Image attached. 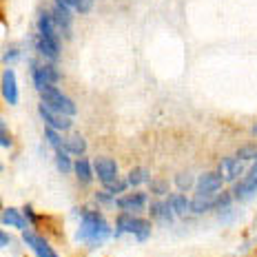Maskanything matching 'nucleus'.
I'll use <instances>...</instances> for the list:
<instances>
[{"mask_svg": "<svg viewBox=\"0 0 257 257\" xmlns=\"http://www.w3.org/2000/svg\"><path fill=\"white\" fill-rule=\"evenodd\" d=\"M80 217L82 219H80V228H78V235H76L80 242H84L89 246H100L111 237L109 224L104 222V217L100 215L98 211H93V208H82V211H80Z\"/></svg>", "mask_w": 257, "mask_h": 257, "instance_id": "1", "label": "nucleus"}, {"mask_svg": "<svg viewBox=\"0 0 257 257\" xmlns=\"http://www.w3.org/2000/svg\"><path fill=\"white\" fill-rule=\"evenodd\" d=\"M124 233H133L138 237V242H144V239H149V235H151V226H149L147 219L131 217L124 211L115 219V235L120 237V235H124Z\"/></svg>", "mask_w": 257, "mask_h": 257, "instance_id": "2", "label": "nucleus"}, {"mask_svg": "<svg viewBox=\"0 0 257 257\" xmlns=\"http://www.w3.org/2000/svg\"><path fill=\"white\" fill-rule=\"evenodd\" d=\"M31 78H34V87L38 91H45L49 87H56V82L60 80V71L56 69V64H31Z\"/></svg>", "mask_w": 257, "mask_h": 257, "instance_id": "3", "label": "nucleus"}, {"mask_svg": "<svg viewBox=\"0 0 257 257\" xmlns=\"http://www.w3.org/2000/svg\"><path fill=\"white\" fill-rule=\"evenodd\" d=\"M40 95H42V102L49 104L51 109L60 111V113H64V115H73L78 111L76 104H73V100L67 98L58 87H49V89L40 91Z\"/></svg>", "mask_w": 257, "mask_h": 257, "instance_id": "4", "label": "nucleus"}, {"mask_svg": "<svg viewBox=\"0 0 257 257\" xmlns=\"http://www.w3.org/2000/svg\"><path fill=\"white\" fill-rule=\"evenodd\" d=\"M38 113H40L42 120H45V124L56 128V131H67V128H71V115H64V113H60V111L51 109L49 104L40 102Z\"/></svg>", "mask_w": 257, "mask_h": 257, "instance_id": "5", "label": "nucleus"}, {"mask_svg": "<svg viewBox=\"0 0 257 257\" xmlns=\"http://www.w3.org/2000/svg\"><path fill=\"white\" fill-rule=\"evenodd\" d=\"M38 36H42L45 40L53 42L56 47H60V31H58V27H56L53 14L40 12V16H38Z\"/></svg>", "mask_w": 257, "mask_h": 257, "instance_id": "6", "label": "nucleus"}, {"mask_svg": "<svg viewBox=\"0 0 257 257\" xmlns=\"http://www.w3.org/2000/svg\"><path fill=\"white\" fill-rule=\"evenodd\" d=\"M53 20H56V27L58 31L64 36V38H71V23H73V9H69L67 5L58 3L53 5Z\"/></svg>", "mask_w": 257, "mask_h": 257, "instance_id": "7", "label": "nucleus"}, {"mask_svg": "<svg viewBox=\"0 0 257 257\" xmlns=\"http://www.w3.org/2000/svg\"><path fill=\"white\" fill-rule=\"evenodd\" d=\"M93 171L104 186H109L111 182L117 180V164H115L113 158H98L93 162Z\"/></svg>", "mask_w": 257, "mask_h": 257, "instance_id": "8", "label": "nucleus"}, {"mask_svg": "<svg viewBox=\"0 0 257 257\" xmlns=\"http://www.w3.org/2000/svg\"><path fill=\"white\" fill-rule=\"evenodd\" d=\"M255 193H257V164L248 171V175H246L244 180H239L237 184H235L233 197L235 200H248V197L255 195Z\"/></svg>", "mask_w": 257, "mask_h": 257, "instance_id": "9", "label": "nucleus"}, {"mask_svg": "<svg viewBox=\"0 0 257 257\" xmlns=\"http://www.w3.org/2000/svg\"><path fill=\"white\" fill-rule=\"evenodd\" d=\"M23 239H25V244L29 246V248L34 250V253H36V257H58V253H56V250L51 248L49 244L45 242V239L40 237V235L31 233V231H25Z\"/></svg>", "mask_w": 257, "mask_h": 257, "instance_id": "10", "label": "nucleus"}, {"mask_svg": "<svg viewBox=\"0 0 257 257\" xmlns=\"http://www.w3.org/2000/svg\"><path fill=\"white\" fill-rule=\"evenodd\" d=\"M222 173H202V178L197 180V195H215L222 189Z\"/></svg>", "mask_w": 257, "mask_h": 257, "instance_id": "11", "label": "nucleus"}, {"mask_svg": "<svg viewBox=\"0 0 257 257\" xmlns=\"http://www.w3.org/2000/svg\"><path fill=\"white\" fill-rule=\"evenodd\" d=\"M3 98L9 104L18 102V84H16V73L12 69H5V73H3Z\"/></svg>", "mask_w": 257, "mask_h": 257, "instance_id": "12", "label": "nucleus"}, {"mask_svg": "<svg viewBox=\"0 0 257 257\" xmlns=\"http://www.w3.org/2000/svg\"><path fill=\"white\" fill-rule=\"evenodd\" d=\"M147 200L149 197L144 195V193H131V195H124L120 197V200L115 202L117 208H122V211H142L144 206H147Z\"/></svg>", "mask_w": 257, "mask_h": 257, "instance_id": "13", "label": "nucleus"}, {"mask_svg": "<svg viewBox=\"0 0 257 257\" xmlns=\"http://www.w3.org/2000/svg\"><path fill=\"white\" fill-rule=\"evenodd\" d=\"M219 173H222L224 182L237 180V175L242 173V160L239 158H224L222 162H219Z\"/></svg>", "mask_w": 257, "mask_h": 257, "instance_id": "14", "label": "nucleus"}, {"mask_svg": "<svg viewBox=\"0 0 257 257\" xmlns=\"http://www.w3.org/2000/svg\"><path fill=\"white\" fill-rule=\"evenodd\" d=\"M36 51L40 53L42 58H47V60H58V56H60V47H56L53 42L49 40H45L42 36L36 34Z\"/></svg>", "mask_w": 257, "mask_h": 257, "instance_id": "15", "label": "nucleus"}, {"mask_svg": "<svg viewBox=\"0 0 257 257\" xmlns=\"http://www.w3.org/2000/svg\"><path fill=\"white\" fill-rule=\"evenodd\" d=\"M173 208H171V204H162V202H155V204L151 206V215L155 219H160V222L164 224H171L173 222Z\"/></svg>", "mask_w": 257, "mask_h": 257, "instance_id": "16", "label": "nucleus"}, {"mask_svg": "<svg viewBox=\"0 0 257 257\" xmlns=\"http://www.w3.org/2000/svg\"><path fill=\"white\" fill-rule=\"evenodd\" d=\"M64 149H67L69 153H73V155H82L84 151H87V142H84L82 136L73 133V136H69L67 140H64Z\"/></svg>", "mask_w": 257, "mask_h": 257, "instance_id": "17", "label": "nucleus"}, {"mask_svg": "<svg viewBox=\"0 0 257 257\" xmlns=\"http://www.w3.org/2000/svg\"><path fill=\"white\" fill-rule=\"evenodd\" d=\"M3 224H5V226H16V228H25L27 226V222L23 219V215L16 211V208H5Z\"/></svg>", "mask_w": 257, "mask_h": 257, "instance_id": "18", "label": "nucleus"}, {"mask_svg": "<svg viewBox=\"0 0 257 257\" xmlns=\"http://www.w3.org/2000/svg\"><path fill=\"white\" fill-rule=\"evenodd\" d=\"M73 171H76L78 180L84 182V184H89V182L93 180V169H91V164L87 162V160H78V162L73 164Z\"/></svg>", "mask_w": 257, "mask_h": 257, "instance_id": "19", "label": "nucleus"}, {"mask_svg": "<svg viewBox=\"0 0 257 257\" xmlns=\"http://www.w3.org/2000/svg\"><path fill=\"white\" fill-rule=\"evenodd\" d=\"M208 208H213V197L211 195H197L195 200L191 202V211L197 213V215H200V213H206Z\"/></svg>", "mask_w": 257, "mask_h": 257, "instance_id": "20", "label": "nucleus"}, {"mask_svg": "<svg viewBox=\"0 0 257 257\" xmlns=\"http://www.w3.org/2000/svg\"><path fill=\"white\" fill-rule=\"evenodd\" d=\"M58 3L67 5L69 9H73V12H78V14H89L93 0H58Z\"/></svg>", "mask_w": 257, "mask_h": 257, "instance_id": "21", "label": "nucleus"}, {"mask_svg": "<svg viewBox=\"0 0 257 257\" xmlns=\"http://www.w3.org/2000/svg\"><path fill=\"white\" fill-rule=\"evenodd\" d=\"M45 136H47V142H49L51 147H53V151H67V149H64V140L60 138V131H56V128L47 126Z\"/></svg>", "mask_w": 257, "mask_h": 257, "instance_id": "22", "label": "nucleus"}, {"mask_svg": "<svg viewBox=\"0 0 257 257\" xmlns=\"http://www.w3.org/2000/svg\"><path fill=\"white\" fill-rule=\"evenodd\" d=\"M169 204H171V208H173L175 213H178V215H184V213L191 208V202L186 200L184 195H171Z\"/></svg>", "mask_w": 257, "mask_h": 257, "instance_id": "23", "label": "nucleus"}, {"mask_svg": "<svg viewBox=\"0 0 257 257\" xmlns=\"http://www.w3.org/2000/svg\"><path fill=\"white\" fill-rule=\"evenodd\" d=\"M126 182H128L131 186H140V184H144V182H149V171H147V169H142V167L133 169L131 173H128Z\"/></svg>", "mask_w": 257, "mask_h": 257, "instance_id": "24", "label": "nucleus"}, {"mask_svg": "<svg viewBox=\"0 0 257 257\" xmlns=\"http://www.w3.org/2000/svg\"><path fill=\"white\" fill-rule=\"evenodd\" d=\"M69 151H56V164L60 169V173H69L71 171V162H69Z\"/></svg>", "mask_w": 257, "mask_h": 257, "instance_id": "25", "label": "nucleus"}, {"mask_svg": "<svg viewBox=\"0 0 257 257\" xmlns=\"http://www.w3.org/2000/svg\"><path fill=\"white\" fill-rule=\"evenodd\" d=\"M231 197L233 195H228V193H222L219 197L213 200V208H228V204H231Z\"/></svg>", "mask_w": 257, "mask_h": 257, "instance_id": "26", "label": "nucleus"}, {"mask_svg": "<svg viewBox=\"0 0 257 257\" xmlns=\"http://www.w3.org/2000/svg\"><path fill=\"white\" fill-rule=\"evenodd\" d=\"M237 158L239 160H250V158H257V149L255 147H242L237 151Z\"/></svg>", "mask_w": 257, "mask_h": 257, "instance_id": "27", "label": "nucleus"}, {"mask_svg": "<svg viewBox=\"0 0 257 257\" xmlns=\"http://www.w3.org/2000/svg\"><path fill=\"white\" fill-rule=\"evenodd\" d=\"M191 182H193V180H191V175H189V173H180L178 178H175V184H178L182 191H186V189H189V186H191Z\"/></svg>", "mask_w": 257, "mask_h": 257, "instance_id": "28", "label": "nucleus"}, {"mask_svg": "<svg viewBox=\"0 0 257 257\" xmlns=\"http://www.w3.org/2000/svg\"><path fill=\"white\" fill-rule=\"evenodd\" d=\"M126 184H128V182H120V180H115V182H111V184L106 186V191H109L111 195H115V193H122V191H124V189H126Z\"/></svg>", "mask_w": 257, "mask_h": 257, "instance_id": "29", "label": "nucleus"}, {"mask_svg": "<svg viewBox=\"0 0 257 257\" xmlns=\"http://www.w3.org/2000/svg\"><path fill=\"white\" fill-rule=\"evenodd\" d=\"M0 144H3V149L12 147V140H9V133H7V126H5V122L0 124Z\"/></svg>", "mask_w": 257, "mask_h": 257, "instance_id": "30", "label": "nucleus"}, {"mask_svg": "<svg viewBox=\"0 0 257 257\" xmlns=\"http://www.w3.org/2000/svg\"><path fill=\"white\" fill-rule=\"evenodd\" d=\"M151 191L155 193V195H164V193H167V182H164V180L151 182Z\"/></svg>", "mask_w": 257, "mask_h": 257, "instance_id": "31", "label": "nucleus"}, {"mask_svg": "<svg viewBox=\"0 0 257 257\" xmlns=\"http://www.w3.org/2000/svg\"><path fill=\"white\" fill-rule=\"evenodd\" d=\"M95 200L102 202V204H109V206L115 204V202H113V195H111L109 191H106V193H98V195H95Z\"/></svg>", "mask_w": 257, "mask_h": 257, "instance_id": "32", "label": "nucleus"}, {"mask_svg": "<svg viewBox=\"0 0 257 257\" xmlns=\"http://www.w3.org/2000/svg\"><path fill=\"white\" fill-rule=\"evenodd\" d=\"M16 58H18V49H12V51H7V53H5V58H3V60H5V64H7V62L16 60Z\"/></svg>", "mask_w": 257, "mask_h": 257, "instance_id": "33", "label": "nucleus"}, {"mask_svg": "<svg viewBox=\"0 0 257 257\" xmlns=\"http://www.w3.org/2000/svg\"><path fill=\"white\" fill-rule=\"evenodd\" d=\"M0 242H3V248H7V246L12 244V237H9L7 233H3V235H0Z\"/></svg>", "mask_w": 257, "mask_h": 257, "instance_id": "34", "label": "nucleus"}, {"mask_svg": "<svg viewBox=\"0 0 257 257\" xmlns=\"http://www.w3.org/2000/svg\"><path fill=\"white\" fill-rule=\"evenodd\" d=\"M25 215H27V217H29V219H31V222H34V219H36V215H34V211H31V206H25Z\"/></svg>", "mask_w": 257, "mask_h": 257, "instance_id": "35", "label": "nucleus"}, {"mask_svg": "<svg viewBox=\"0 0 257 257\" xmlns=\"http://www.w3.org/2000/svg\"><path fill=\"white\" fill-rule=\"evenodd\" d=\"M253 131H255V136H257V124H255V128H253Z\"/></svg>", "mask_w": 257, "mask_h": 257, "instance_id": "36", "label": "nucleus"}, {"mask_svg": "<svg viewBox=\"0 0 257 257\" xmlns=\"http://www.w3.org/2000/svg\"><path fill=\"white\" fill-rule=\"evenodd\" d=\"M255 164H257V158H255Z\"/></svg>", "mask_w": 257, "mask_h": 257, "instance_id": "37", "label": "nucleus"}]
</instances>
